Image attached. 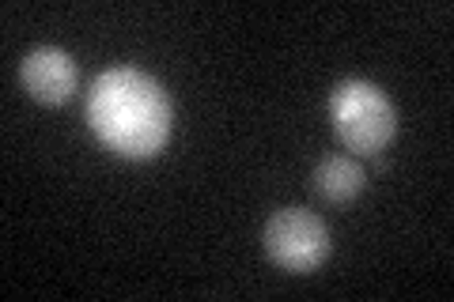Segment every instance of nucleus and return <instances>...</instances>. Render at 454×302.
I'll return each instance as SVG.
<instances>
[{
    "mask_svg": "<svg viewBox=\"0 0 454 302\" xmlns=\"http://www.w3.org/2000/svg\"><path fill=\"white\" fill-rule=\"evenodd\" d=\"M88 121L110 151L148 159L170 136V98L148 72L110 68L91 83Z\"/></svg>",
    "mask_w": 454,
    "mask_h": 302,
    "instance_id": "nucleus-1",
    "label": "nucleus"
},
{
    "mask_svg": "<svg viewBox=\"0 0 454 302\" xmlns=\"http://www.w3.org/2000/svg\"><path fill=\"white\" fill-rule=\"evenodd\" d=\"M333 128L352 151L375 155L394 140L397 113L387 91L372 80H345L330 98Z\"/></svg>",
    "mask_w": 454,
    "mask_h": 302,
    "instance_id": "nucleus-2",
    "label": "nucleus"
},
{
    "mask_svg": "<svg viewBox=\"0 0 454 302\" xmlns=\"http://www.w3.org/2000/svg\"><path fill=\"white\" fill-rule=\"evenodd\" d=\"M265 250L288 272H310L330 257V231L315 212L284 208L265 223Z\"/></svg>",
    "mask_w": 454,
    "mask_h": 302,
    "instance_id": "nucleus-3",
    "label": "nucleus"
},
{
    "mask_svg": "<svg viewBox=\"0 0 454 302\" xmlns=\"http://www.w3.org/2000/svg\"><path fill=\"white\" fill-rule=\"evenodd\" d=\"M20 80H23V88L31 91V98H38V103H46V106H57L76 91V61L57 46H38L23 57Z\"/></svg>",
    "mask_w": 454,
    "mask_h": 302,
    "instance_id": "nucleus-4",
    "label": "nucleus"
},
{
    "mask_svg": "<svg viewBox=\"0 0 454 302\" xmlns=\"http://www.w3.org/2000/svg\"><path fill=\"white\" fill-rule=\"evenodd\" d=\"M315 190L325 197V200H352L360 190H364V170L360 163H352L348 155H333L325 159L318 170H315Z\"/></svg>",
    "mask_w": 454,
    "mask_h": 302,
    "instance_id": "nucleus-5",
    "label": "nucleus"
}]
</instances>
